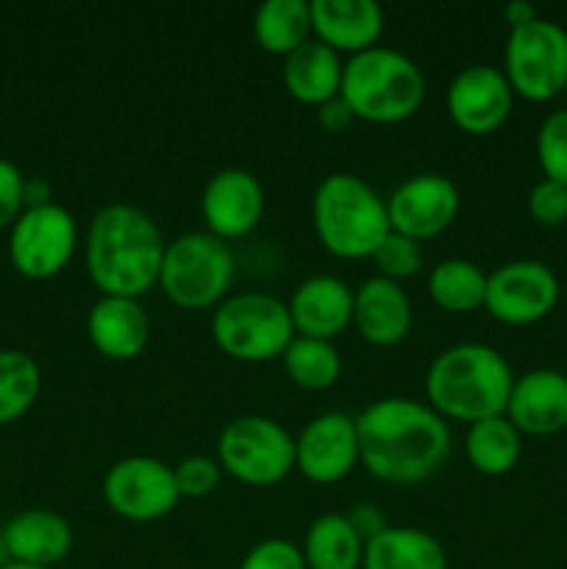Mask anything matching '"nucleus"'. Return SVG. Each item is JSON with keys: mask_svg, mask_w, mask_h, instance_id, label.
Segmentation results:
<instances>
[{"mask_svg": "<svg viewBox=\"0 0 567 569\" xmlns=\"http://www.w3.org/2000/svg\"><path fill=\"white\" fill-rule=\"evenodd\" d=\"M359 461L384 483L411 487L437 476L454 437L445 417L411 398H381L356 417Z\"/></svg>", "mask_w": 567, "mask_h": 569, "instance_id": "1", "label": "nucleus"}, {"mask_svg": "<svg viewBox=\"0 0 567 569\" xmlns=\"http://www.w3.org/2000/svg\"><path fill=\"white\" fill-rule=\"evenodd\" d=\"M167 242L148 211L131 203H109L87 231V272L100 295L139 300L159 283Z\"/></svg>", "mask_w": 567, "mask_h": 569, "instance_id": "2", "label": "nucleus"}, {"mask_svg": "<svg viewBox=\"0 0 567 569\" xmlns=\"http://www.w3.org/2000/svg\"><path fill=\"white\" fill-rule=\"evenodd\" d=\"M515 372L506 356L481 342L442 350L426 372L428 406L445 420L481 422L506 415Z\"/></svg>", "mask_w": 567, "mask_h": 569, "instance_id": "3", "label": "nucleus"}, {"mask_svg": "<svg viewBox=\"0 0 567 569\" xmlns=\"http://www.w3.org/2000/svg\"><path fill=\"white\" fill-rule=\"evenodd\" d=\"M311 222L322 248L337 259H372L392 231L387 200L354 172H331L317 183Z\"/></svg>", "mask_w": 567, "mask_h": 569, "instance_id": "4", "label": "nucleus"}, {"mask_svg": "<svg viewBox=\"0 0 567 569\" xmlns=\"http://www.w3.org/2000/svg\"><path fill=\"white\" fill-rule=\"evenodd\" d=\"M342 100L354 117L378 126L404 122L426 98V78L415 59L392 48H370L345 61Z\"/></svg>", "mask_w": 567, "mask_h": 569, "instance_id": "5", "label": "nucleus"}, {"mask_svg": "<svg viewBox=\"0 0 567 569\" xmlns=\"http://www.w3.org/2000/svg\"><path fill=\"white\" fill-rule=\"evenodd\" d=\"M237 261L231 248L209 231H189L172 239L159 270V289L181 309H209L226 300Z\"/></svg>", "mask_w": 567, "mask_h": 569, "instance_id": "6", "label": "nucleus"}, {"mask_svg": "<svg viewBox=\"0 0 567 569\" xmlns=\"http://www.w3.org/2000/svg\"><path fill=\"white\" fill-rule=\"evenodd\" d=\"M211 337L217 348L237 361L281 359L295 333L289 306L267 292H239L217 306L211 317Z\"/></svg>", "mask_w": 567, "mask_h": 569, "instance_id": "7", "label": "nucleus"}, {"mask_svg": "<svg viewBox=\"0 0 567 569\" xmlns=\"http://www.w3.org/2000/svg\"><path fill=\"white\" fill-rule=\"evenodd\" d=\"M217 465L239 483L272 487L295 470V437L270 417H237L217 437Z\"/></svg>", "mask_w": 567, "mask_h": 569, "instance_id": "8", "label": "nucleus"}, {"mask_svg": "<svg viewBox=\"0 0 567 569\" xmlns=\"http://www.w3.org/2000/svg\"><path fill=\"white\" fill-rule=\"evenodd\" d=\"M504 76L511 92L545 103L567 87V31L554 20L537 17L509 31L504 50Z\"/></svg>", "mask_w": 567, "mask_h": 569, "instance_id": "9", "label": "nucleus"}, {"mask_svg": "<svg viewBox=\"0 0 567 569\" xmlns=\"http://www.w3.org/2000/svg\"><path fill=\"white\" fill-rule=\"evenodd\" d=\"M78 248L76 217L59 203L26 209L9 233V259L31 281L53 278L70 264Z\"/></svg>", "mask_w": 567, "mask_h": 569, "instance_id": "10", "label": "nucleus"}, {"mask_svg": "<svg viewBox=\"0 0 567 569\" xmlns=\"http://www.w3.org/2000/svg\"><path fill=\"white\" fill-rule=\"evenodd\" d=\"M103 498L122 520L156 522L176 509L181 492L170 465L153 456H128L106 472Z\"/></svg>", "mask_w": 567, "mask_h": 569, "instance_id": "11", "label": "nucleus"}, {"mask_svg": "<svg viewBox=\"0 0 567 569\" xmlns=\"http://www.w3.org/2000/svg\"><path fill=\"white\" fill-rule=\"evenodd\" d=\"M559 300V278L548 264L517 259L487 276L484 309L506 326H531L545 320Z\"/></svg>", "mask_w": 567, "mask_h": 569, "instance_id": "12", "label": "nucleus"}, {"mask_svg": "<svg viewBox=\"0 0 567 569\" xmlns=\"http://www.w3.org/2000/svg\"><path fill=\"white\" fill-rule=\"evenodd\" d=\"M459 189L448 176L420 172L398 183L387 198L389 228L417 242L434 239L448 231L450 222L459 214Z\"/></svg>", "mask_w": 567, "mask_h": 569, "instance_id": "13", "label": "nucleus"}, {"mask_svg": "<svg viewBox=\"0 0 567 569\" xmlns=\"http://www.w3.org/2000/svg\"><path fill=\"white\" fill-rule=\"evenodd\" d=\"M200 214L206 231L222 242L253 233L265 217V189L259 178L242 167L217 170L200 194Z\"/></svg>", "mask_w": 567, "mask_h": 569, "instance_id": "14", "label": "nucleus"}, {"mask_svg": "<svg viewBox=\"0 0 567 569\" xmlns=\"http://www.w3.org/2000/svg\"><path fill=\"white\" fill-rule=\"evenodd\" d=\"M359 465L356 417L326 411L306 422L295 439V470L311 483H337Z\"/></svg>", "mask_w": 567, "mask_h": 569, "instance_id": "15", "label": "nucleus"}, {"mask_svg": "<svg viewBox=\"0 0 567 569\" xmlns=\"http://www.w3.org/2000/svg\"><path fill=\"white\" fill-rule=\"evenodd\" d=\"M511 103H515V92L504 70L489 64H470L456 72L445 94L454 126L472 137L498 131L509 120Z\"/></svg>", "mask_w": 567, "mask_h": 569, "instance_id": "16", "label": "nucleus"}, {"mask_svg": "<svg viewBox=\"0 0 567 569\" xmlns=\"http://www.w3.org/2000/svg\"><path fill=\"white\" fill-rule=\"evenodd\" d=\"M506 417L528 437H554L567 428V376L550 367L515 378Z\"/></svg>", "mask_w": 567, "mask_h": 569, "instance_id": "17", "label": "nucleus"}, {"mask_svg": "<svg viewBox=\"0 0 567 569\" xmlns=\"http://www.w3.org/2000/svg\"><path fill=\"white\" fill-rule=\"evenodd\" d=\"M287 306L298 337L331 342L354 322V289L337 276L306 278Z\"/></svg>", "mask_w": 567, "mask_h": 569, "instance_id": "18", "label": "nucleus"}, {"mask_svg": "<svg viewBox=\"0 0 567 569\" xmlns=\"http://www.w3.org/2000/svg\"><path fill=\"white\" fill-rule=\"evenodd\" d=\"M411 300L398 281L372 276L354 289V326L365 342L378 348L404 342L411 331Z\"/></svg>", "mask_w": 567, "mask_h": 569, "instance_id": "19", "label": "nucleus"}, {"mask_svg": "<svg viewBox=\"0 0 567 569\" xmlns=\"http://www.w3.org/2000/svg\"><path fill=\"white\" fill-rule=\"evenodd\" d=\"M89 342L111 361H131L148 348L150 317L133 298L100 295L87 315Z\"/></svg>", "mask_w": 567, "mask_h": 569, "instance_id": "20", "label": "nucleus"}, {"mask_svg": "<svg viewBox=\"0 0 567 569\" xmlns=\"http://www.w3.org/2000/svg\"><path fill=\"white\" fill-rule=\"evenodd\" d=\"M311 31L337 53H365L384 31V9L376 0H311Z\"/></svg>", "mask_w": 567, "mask_h": 569, "instance_id": "21", "label": "nucleus"}, {"mask_svg": "<svg viewBox=\"0 0 567 569\" xmlns=\"http://www.w3.org/2000/svg\"><path fill=\"white\" fill-rule=\"evenodd\" d=\"M3 542L11 561L53 569V565L70 556L76 537L70 522L56 511L28 509L11 517L3 531Z\"/></svg>", "mask_w": 567, "mask_h": 569, "instance_id": "22", "label": "nucleus"}, {"mask_svg": "<svg viewBox=\"0 0 567 569\" xmlns=\"http://www.w3.org/2000/svg\"><path fill=\"white\" fill-rule=\"evenodd\" d=\"M345 61L339 53L320 39H309L284 56V87L295 100L306 106H322L328 100L339 98L342 92Z\"/></svg>", "mask_w": 567, "mask_h": 569, "instance_id": "23", "label": "nucleus"}, {"mask_svg": "<svg viewBox=\"0 0 567 569\" xmlns=\"http://www.w3.org/2000/svg\"><path fill=\"white\" fill-rule=\"evenodd\" d=\"M361 569H448V556L422 528L389 526L365 545Z\"/></svg>", "mask_w": 567, "mask_h": 569, "instance_id": "24", "label": "nucleus"}, {"mask_svg": "<svg viewBox=\"0 0 567 569\" xmlns=\"http://www.w3.org/2000/svg\"><path fill=\"white\" fill-rule=\"evenodd\" d=\"M300 550L309 569H361L365 539L350 526L348 515H322L309 526Z\"/></svg>", "mask_w": 567, "mask_h": 569, "instance_id": "25", "label": "nucleus"}, {"mask_svg": "<svg viewBox=\"0 0 567 569\" xmlns=\"http://www.w3.org/2000/svg\"><path fill=\"white\" fill-rule=\"evenodd\" d=\"M523 433L509 422V417H489L472 422L465 437V453L472 470L484 476H506L517 467L523 453Z\"/></svg>", "mask_w": 567, "mask_h": 569, "instance_id": "26", "label": "nucleus"}, {"mask_svg": "<svg viewBox=\"0 0 567 569\" xmlns=\"http://www.w3.org/2000/svg\"><path fill=\"white\" fill-rule=\"evenodd\" d=\"M311 3L306 0H267L256 9L253 37L267 53L289 56L300 44L309 42Z\"/></svg>", "mask_w": 567, "mask_h": 569, "instance_id": "27", "label": "nucleus"}, {"mask_svg": "<svg viewBox=\"0 0 567 569\" xmlns=\"http://www.w3.org/2000/svg\"><path fill=\"white\" fill-rule=\"evenodd\" d=\"M428 295L450 315L476 311L487 298V272L467 259H445L428 272Z\"/></svg>", "mask_w": 567, "mask_h": 569, "instance_id": "28", "label": "nucleus"}, {"mask_svg": "<svg viewBox=\"0 0 567 569\" xmlns=\"http://www.w3.org/2000/svg\"><path fill=\"white\" fill-rule=\"evenodd\" d=\"M281 361L289 381L300 389H309V392H320V389L334 387L339 372H342L339 350L328 339L295 337L289 342V348L284 350Z\"/></svg>", "mask_w": 567, "mask_h": 569, "instance_id": "29", "label": "nucleus"}, {"mask_svg": "<svg viewBox=\"0 0 567 569\" xmlns=\"http://www.w3.org/2000/svg\"><path fill=\"white\" fill-rule=\"evenodd\" d=\"M42 389L39 365L22 350H0V426L14 422L37 403Z\"/></svg>", "mask_w": 567, "mask_h": 569, "instance_id": "30", "label": "nucleus"}, {"mask_svg": "<svg viewBox=\"0 0 567 569\" xmlns=\"http://www.w3.org/2000/svg\"><path fill=\"white\" fill-rule=\"evenodd\" d=\"M537 159L545 178L567 187V109L550 111L537 131Z\"/></svg>", "mask_w": 567, "mask_h": 569, "instance_id": "31", "label": "nucleus"}, {"mask_svg": "<svg viewBox=\"0 0 567 569\" xmlns=\"http://www.w3.org/2000/svg\"><path fill=\"white\" fill-rule=\"evenodd\" d=\"M372 261L378 267V276L389 278V281H404L420 272L422 267V248L417 239L404 237V233L389 231L384 242L378 244Z\"/></svg>", "mask_w": 567, "mask_h": 569, "instance_id": "32", "label": "nucleus"}, {"mask_svg": "<svg viewBox=\"0 0 567 569\" xmlns=\"http://www.w3.org/2000/svg\"><path fill=\"white\" fill-rule=\"evenodd\" d=\"M172 472H176V483L181 498L198 500L209 498V495L215 492L217 483H220L222 470L215 459H209V456H187V459H181L172 467Z\"/></svg>", "mask_w": 567, "mask_h": 569, "instance_id": "33", "label": "nucleus"}, {"mask_svg": "<svg viewBox=\"0 0 567 569\" xmlns=\"http://www.w3.org/2000/svg\"><path fill=\"white\" fill-rule=\"evenodd\" d=\"M239 569H309L304 550L289 539H265L253 545Z\"/></svg>", "mask_w": 567, "mask_h": 569, "instance_id": "34", "label": "nucleus"}, {"mask_svg": "<svg viewBox=\"0 0 567 569\" xmlns=\"http://www.w3.org/2000/svg\"><path fill=\"white\" fill-rule=\"evenodd\" d=\"M528 214L539 226H561L567 222V187L543 178L528 192Z\"/></svg>", "mask_w": 567, "mask_h": 569, "instance_id": "35", "label": "nucleus"}, {"mask_svg": "<svg viewBox=\"0 0 567 569\" xmlns=\"http://www.w3.org/2000/svg\"><path fill=\"white\" fill-rule=\"evenodd\" d=\"M26 211V178L14 161L0 156V231L11 228Z\"/></svg>", "mask_w": 567, "mask_h": 569, "instance_id": "36", "label": "nucleus"}, {"mask_svg": "<svg viewBox=\"0 0 567 569\" xmlns=\"http://www.w3.org/2000/svg\"><path fill=\"white\" fill-rule=\"evenodd\" d=\"M350 526L356 528V533H359L361 539H365V545L370 542V539H376L378 533H384L389 528L387 517H384V511L378 509V506L372 503H359L356 509H350L348 515Z\"/></svg>", "mask_w": 567, "mask_h": 569, "instance_id": "37", "label": "nucleus"}, {"mask_svg": "<svg viewBox=\"0 0 567 569\" xmlns=\"http://www.w3.org/2000/svg\"><path fill=\"white\" fill-rule=\"evenodd\" d=\"M354 120H356L354 111H350V106L345 103L342 94L328 100V103L317 106V122H320L328 133H342Z\"/></svg>", "mask_w": 567, "mask_h": 569, "instance_id": "38", "label": "nucleus"}, {"mask_svg": "<svg viewBox=\"0 0 567 569\" xmlns=\"http://www.w3.org/2000/svg\"><path fill=\"white\" fill-rule=\"evenodd\" d=\"M53 203V189L44 178H28L26 181V209H37V206Z\"/></svg>", "mask_w": 567, "mask_h": 569, "instance_id": "39", "label": "nucleus"}, {"mask_svg": "<svg viewBox=\"0 0 567 569\" xmlns=\"http://www.w3.org/2000/svg\"><path fill=\"white\" fill-rule=\"evenodd\" d=\"M504 17L506 22H509V31H515V28H523L528 26V22L537 20L539 14L531 3H526V0H515V3H509L504 9Z\"/></svg>", "mask_w": 567, "mask_h": 569, "instance_id": "40", "label": "nucleus"}, {"mask_svg": "<svg viewBox=\"0 0 567 569\" xmlns=\"http://www.w3.org/2000/svg\"><path fill=\"white\" fill-rule=\"evenodd\" d=\"M0 569H50V567H33V565H20V561H9V565Z\"/></svg>", "mask_w": 567, "mask_h": 569, "instance_id": "41", "label": "nucleus"}]
</instances>
